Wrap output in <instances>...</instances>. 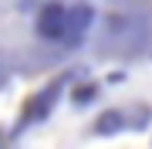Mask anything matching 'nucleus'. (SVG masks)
Instances as JSON below:
<instances>
[{
  "label": "nucleus",
  "instance_id": "obj_1",
  "mask_svg": "<svg viewBox=\"0 0 152 149\" xmlns=\"http://www.w3.org/2000/svg\"><path fill=\"white\" fill-rule=\"evenodd\" d=\"M34 27H37V37L58 44V41H64L68 31H71V10L61 0H48L37 10V24H34Z\"/></svg>",
  "mask_w": 152,
  "mask_h": 149
}]
</instances>
